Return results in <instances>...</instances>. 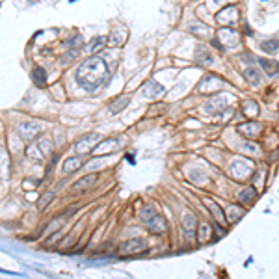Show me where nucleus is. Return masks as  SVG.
Wrapping results in <instances>:
<instances>
[{
  "mask_svg": "<svg viewBox=\"0 0 279 279\" xmlns=\"http://www.w3.org/2000/svg\"><path fill=\"white\" fill-rule=\"evenodd\" d=\"M77 84L86 91H95L108 79V65L99 56H90L77 69Z\"/></svg>",
  "mask_w": 279,
  "mask_h": 279,
  "instance_id": "nucleus-1",
  "label": "nucleus"
},
{
  "mask_svg": "<svg viewBox=\"0 0 279 279\" xmlns=\"http://www.w3.org/2000/svg\"><path fill=\"white\" fill-rule=\"evenodd\" d=\"M24 153H26V159H30L32 162H43L49 159V155L52 153V141L49 138L36 140L26 147Z\"/></svg>",
  "mask_w": 279,
  "mask_h": 279,
  "instance_id": "nucleus-2",
  "label": "nucleus"
},
{
  "mask_svg": "<svg viewBox=\"0 0 279 279\" xmlns=\"http://www.w3.org/2000/svg\"><path fill=\"white\" fill-rule=\"evenodd\" d=\"M141 219H143V223L147 225V229H149L151 233H155V235H160V233H164V231L168 229L166 218H164L162 214H159L153 207H145V209L141 210Z\"/></svg>",
  "mask_w": 279,
  "mask_h": 279,
  "instance_id": "nucleus-3",
  "label": "nucleus"
},
{
  "mask_svg": "<svg viewBox=\"0 0 279 279\" xmlns=\"http://www.w3.org/2000/svg\"><path fill=\"white\" fill-rule=\"evenodd\" d=\"M100 141H102L100 134H97V132H90V134L82 136V138L77 141L75 151H77L79 155H90V153H93V149L99 145Z\"/></svg>",
  "mask_w": 279,
  "mask_h": 279,
  "instance_id": "nucleus-4",
  "label": "nucleus"
},
{
  "mask_svg": "<svg viewBox=\"0 0 279 279\" xmlns=\"http://www.w3.org/2000/svg\"><path fill=\"white\" fill-rule=\"evenodd\" d=\"M223 79H219L216 75H207L205 79H201V82L198 84V91L199 93H205V95H212L223 88Z\"/></svg>",
  "mask_w": 279,
  "mask_h": 279,
  "instance_id": "nucleus-5",
  "label": "nucleus"
},
{
  "mask_svg": "<svg viewBox=\"0 0 279 279\" xmlns=\"http://www.w3.org/2000/svg\"><path fill=\"white\" fill-rule=\"evenodd\" d=\"M41 132V123L38 121H24L17 125V134L24 141H34V138H38V134Z\"/></svg>",
  "mask_w": 279,
  "mask_h": 279,
  "instance_id": "nucleus-6",
  "label": "nucleus"
},
{
  "mask_svg": "<svg viewBox=\"0 0 279 279\" xmlns=\"http://www.w3.org/2000/svg\"><path fill=\"white\" fill-rule=\"evenodd\" d=\"M251 173H253V166H251L249 162H246V160H235V162H231L229 175L235 177L237 180L248 179Z\"/></svg>",
  "mask_w": 279,
  "mask_h": 279,
  "instance_id": "nucleus-7",
  "label": "nucleus"
},
{
  "mask_svg": "<svg viewBox=\"0 0 279 279\" xmlns=\"http://www.w3.org/2000/svg\"><path fill=\"white\" fill-rule=\"evenodd\" d=\"M198 218H196V214L194 212H184V216H182V231H184V239L186 242H194L196 239V235H198Z\"/></svg>",
  "mask_w": 279,
  "mask_h": 279,
  "instance_id": "nucleus-8",
  "label": "nucleus"
},
{
  "mask_svg": "<svg viewBox=\"0 0 279 279\" xmlns=\"http://www.w3.org/2000/svg\"><path fill=\"white\" fill-rule=\"evenodd\" d=\"M216 20L219 24H223V28H231L237 20H239V10L237 6H225L216 13Z\"/></svg>",
  "mask_w": 279,
  "mask_h": 279,
  "instance_id": "nucleus-9",
  "label": "nucleus"
},
{
  "mask_svg": "<svg viewBox=\"0 0 279 279\" xmlns=\"http://www.w3.org/2000/svg\"><path fill=\"white\" fill-rule=\"evenodd\" d=\"M227 102H229V97H227L225 93H221V95H212L210 99L205 100L203 112H207V114H218L221 110H225Z\"/></svg>",
  "mask_w": 279,
  "mask_h": 279,
  "instance_id": "nucleus-10",
  "label": "nucleus"
},
{
  "mask_svg": "<svg viewBox=\"0 0 279 279\" xmlns=\"http://www.w3.org/2000/svg\"><path fill=\"white\" fill-rule=\"evenodd\" d=\"M147 249V244L143 239H130L121 244V253L123 255H140Z\"/></svg>",
  "mask_w": 279,
  "mask_h": 279,
  "instance_id": "nucleus-11",
  "label": "nucleus"
},
{
  "mask_svg": "<svg viewBox=\"0 0 279 279\" xmlns=\"http://www.w3.org/2000/svg\"><path fill=\"white\" fill-rule=\"evenodd\" d=\"M240 134L244 136V138L248 140H255L260 136V132H262V125L260 123H255V121H248V123H240L239 127H237Z\"/></svg>",
  "mask_w": 279,
  "mask_h": 279,
  "instance_id": "nucleus-12",
  "label": "nucleus"
},
{
  "mask_svg": "<svg viewBox=\"0 0 279 279\" xmlns=\"http://www.w3.org/2000/svg\"><path fill=\"white\" fill-rule=\"evenodd\" d=\"M239 41H240V34L235 32L233 28H221L218 32L219 47H235V45H239Z\"/></svg>",
  "mask_w": 279,
  "mask_h": 279,
  "instance_id": "nucleus-13",
  "label": "nucleus"
},
{
  "mask_svg": "<svg viewBox=\"0 0 279 279\" xmlns=\"http://www.w3.org/2000/svg\"><path fill=\"white\" fill-rule=\"evenodd\" d=\"M10 173H11L10 153H8V149H6V147L0 143V179L8 180V179H10Z\"/></svg>",
  "mask_w": 279,
  "mask_h": 279,
  "instance_id": "nucleus-14",
  "label": "nucleus"
},
{
  "mask_svg": "<svg viewBox=\"0 0 279 279\" xmlns=\"http://www.w3.org/2000/svg\"><path fill=\"white\" fill-rule=\"evenodd\" d=\"M121 143H123V140H116V138L102 140L99 145L93 149V155H95V157H100V155H108V153H112L114 149H118Z\"/></svg>",
  "mask_w": 279,
  "mask_h": 279,
  "instance_id": "nucleus-15",
  "label": "nucleus"
},
{
  "mask_svg": "<svg viewBox=\"0 0 279 279\" xmlns=\"http://www.w3.org/2000/svg\"><path fill=\"white\" fill-rule=\"evenodd\" d=\"M108 43V40L104 38V36H95L93 40L88 43V45H84V54H88V56H95L99 50L104 49V45Z\"/></svg>",
  "mask_w": 279,
  "mask_h": 279,
  "instance_id": "nucleus-16",
  "label": "nucleus"
},
{
  "mask_svg": "<svg viewBox=\"0 0 279 279\" xmlns=\"http://www.w3.org/2000/svg\"><path fill=\"white\" fill-rule=\"evenodd\" d=\"M97 182H99V175H97V173H90V175H86V177L77 180V182L73 184V190H75V192H84V190L93 188Z\"/></svg>",
  "mask_w": 279,
  "mask_h": 279,
  "instance_id": "nucleus-17",
  "label": "nucleus"
},
{
  "mask_svg": "<svg viewBox=\"0 0 279 279\" xmlns=\"http://www.w3.org/2000/svg\"><path fill=\"white\" fill-rule=\"evenodd\" d=\"M141 93H143V97H147V99H155V97H160V95L164 93V88L160 86L159 82H155V80H147V82L141 86Z\"/></svg>",
  "mask_w": 279,
  "mask_h": 279,
  "instance_id": "nucleus-18",
  "label": "nucleus"
},
{
  "mask_svg": "<svg viewBox=\"0 0 279 279\" xmlns=\"http://www.w3.org/2000/svg\"><path fill=\"white\" fill-rule=\"evenodd\" d=\"M203 203L207 205V209L212 212V216H214V219L218 221L219 225H223V223L227 221V216H225V212H223V209L219 207L216 201H212V199H209V198H207V199H203Z\"/></svg>",
  "mask_w": 279,
  "mask_h": 279,
  "instance_id": "nucleus-19",
  "label": "nucleus"
},
{
  "mask_svg": "<svg viewBox=\"0 0 279 279\" xmlns=\"http://www.w3.org/2000/svg\"><path fill=\"white\" fill-rule=\"evenodd\" d=\"M259 65L262 67V71H264L266 75H270V77H274V75H278V73H279V61H276V60H270V58H260Z\"/></svg>",
  "mask_w": 279,
  "mask_h": 279,
  "instance_id": "nucleus-20",
  "label": "nucleus"
},
{
  "mask_svg": "<svg viewBox=\"0 0 279 279\" xmlns=\"http://www.w3.org/2000/svg\"><path fill=\"white\" fill-rule=\"evenodd\" d=\"M239 199L244 203V205H251V203H255L257 199V190L253 188V186H246V188L240 190L239 194Z\"/></svg>",
  "mask_w": 279,
  "mask_h": 279,
  "instance_id": "nucleus-21",
  "label": "nucleus"
},
{
  "mask_svg": "<svg viewBox=\"0 0 279 279\" xmlns=\"http://www.w3.org/2000/svg\"><path fill=\"white\" fill-rule=\"evenodd\" d=\"M82 164H84L82 157H71V159L63 162V173H75L77 170L82 168Z\"/></svg>",
  "mask_w": 279,
  "mask_h": 279,
  "instance_id": "nucleus-22",
  "label": "nucleus"
},
{
  "mask_svg": "<svg viewBox=\"0 0 279 279\" xmlns=\"http://www.w3.org/2000/svg\"><path fill=\"white\" fill-rule=\"evenodd\" d=\"M244 79L248 80L249 84H253V86H259L262 82V75H260V71L257 67H246L244 69Z\"/></svg>",
  "mask_w": 279,
  "mask_h": 279,
  "instance_id": "nucleus-23",
  "label": "nucleus"
},
{
  "mask_svg": "<svg viewBox=\"0 0 279 279\" xmlns=\"http://www.w3.org/2000/svg\"><path fill=\"white\" fill-rule=\"evenodd\" d=\"M196 63H199V65H212V54H210L207 49H203V47H198L196 50Z\"/></svg>",
  "mask_w": 279,
  "mask_h": 279,
  "instance_id": "nucleus-24",
  "label": "nucleus"
},
{
  "mask_svg": "<svg viewBox=\"0 0 279 279\" xmlns=\"http://www.w3.org/2000/svg\"><path fill=\"white\" fill-rule=\"evenodd\" d=\"M246 214V210L242 209L240 205H231L229 209H227V212H225V216H227V221L229 223H235V221H239L242 216Z\"/></svg>",
  "mask_w": 279,
  "mask_h": 279,
  "instance_id": "nucleus-25",
  "label": "nucleus"
},
{
  "mask_svg": "<svg viewBox=\"0 0 279 279\" xmlns=\"http://www.w3.org/2000/svg\"><path fill=\"white\" fill-rule=\"evenodd\" d=\"M242 112H244L248 118H257V116H259V104H257L253 99L244 100V104H242Z\"/></svg>",
  "mask_w": 279,
  "mask_h": 279,
  "instance_id": "nucleus-26",
  "label": "nucleus"
},
{
  "mask_svg": "<svg viewBox=\"0 0 279 279\" xmlns=\"http://www.w3.org/2000/svg\"><path fill=\"white\" fill-rule=\"evenodd\" d=\"M210 237H212V229H210L209 223H199L198 225V242H201V244H205V242H209Z\"/></svg>",
  "mask_w": 279,
  "mask_h": 279,
  "instance_id": "nucleus-27",
  "label": "nucleus"
},
{
  "mask_svg": "<svg viewBox=\"0 0 279 279\" xmlns=\"http://www.w3.org/2000/svg\"><path fill=\"white\" fill-rule=\"evenodd\" d=\"M32 80H34V84H36L38 88H43V86L47 84L45 69H43V67H34V71H32Z\"/></svg>",
  "mask_w": 279,
  "mask_h": 279,
  "instance_id": "nucleus-28",
  "label": "nucleus"
},
{
  "mask_svg": "<svg viewBox=\"0 0 279 279\" xmlns=\"http://www.w3.org/2000/svg\"><path fill=\"white\" fill-rule=\"evenodd\" d=\"M67 218H69V212H65V214L58 216V219H54L52 223H49V227H47V233H56V231H60L61 227L67 223Z\"/></svg>",
  "mask_w": 279,
  "mask_h": 279,
  "instance_id": "nucleus-29",
  "label": "nucleus"
},
{
  "mask_svg": "<svg viewBox=\"0 0 279 279\" xmlns=\"http://www.w3.org/2000/svg\"><path fill=\"white\" fill-rule=\"evenodd\" d=\"M260 49L264 50V52H268V54H276L279 50V40L278 38H272V40H266L260 43Z\"/></svg>",
  "mask_w": 279,
  "mask_h": 279,
  "instance_id": "nucleus-30",
  "label": "nucleus"
},
{
  "mask_svg": "<svg viewBox=\"0 0 279 279\" xmlns=\"http://www.w3.org/2000/svg\"><path fill=\"white\" fill-rule=\"evenodd\" d=\"M130 102V97L129 95H123V97H120L118 100H114L112 104H110V112L112 114H118V112H121V110L125 108L127 104Z\"/></svg>",
  "mask_w": 279,
  "mask_h": 279,
  "instance_id": "nucleus-31",
  "label": "nucleus"
},
{
  "mask_svg": "<svg viewBox=\"0 0 279 279\" xmlns=\"http://www.w3.org/2000/svg\"><path fill=\"white\" fill-rule=\"evenodd\" d=\"M54 198H56V194H54V192H45V194L41 196L40 203H38V209L45 210L50 205V203H52V199H54Z\"/></svg>",
  "mask_w": 279,
  "mask_h": 279,
  "instance_id": "nucleus-32",
  "label": "nucleus"
},
{
  "mask_svg": "<svg viewBox=\"0 0 279 279\" xmlns=\"http://www.w3.org/2000/svg\"><path fill=\"white\" fill-rule=\"evenodd\" d=\"M190 32H194V34H198V36H210L212 30H210L207 24H201V22H196V24H192L190 26Z\"/></svg>",
  "mask_w": 279,
  "mask_h": 279,
  "instance_id": "nucleus-33",
  "label": "nucleus"
},
{
  "mask_svg": "<svg viewBox=\"0 0 279 279\" xmlns=\"http://www.w3.org/2000/svg\"><path fill=\"white\" fill-rule=\"evenodd\" d=\"M125 40H127V36H125V32L123 34H112V38L108 40V43L110 45H114V47H120V45H123L125 43Z\"/></svg>",
  "mask_w": 279,
  "mask_h": 279,
  "instance_id": "nucleus-34",
  "label": "nucleus"
},
{
  "mask_svg": "<svg viewBox=\"0 0 279 279\" xmlns=\"http://www.w3.org/2000/svg\"><path fill=\"white\" fill-rule=\"evenodd\" d=\"M242 149L246 151V153H251V155H260V147L257 143H253V141H246L242 145Z\"/></svg>",
  "mask_w": 279,
  "mask_h": 279,
  "instance_id": "nucleus-35",
  "label": "nucleus"
}]
</instances>
